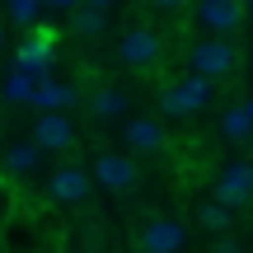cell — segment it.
<instances>
[{
    "instance_id": "obj_17",
    "label": "cell",
    "mask_w": 253,
    "mask_h": 253,
    "mask_svg": "<svg viewBox=\"0 0 253 253\" xmlns=\"http://www.w3.org/2000/svg\"><path fill=\"white\" fill-rule=\"evenodd\" d=\"M71 24H75V33H80V38H99L103 28H108V9L80 5V9H75V19H71Z\"/></svg>"
},
{
    "instance_id": "obj_12",
    "label": "cell",
    "mask_w": 253,
    "mask_h": 253,
    "mask_svg": "<svg viewBox=\"0 0 253 253\" xmlns=\"http://www.w3.org/2000/svg\"><path fill=\"white\" fill-rule=\"evenodd\" d=\"M38 160H42V145L38 141H14L0 155V173H5V178H24V173L38 169Z\"/></svg>"
},
{
    "instance_id": "obj_10",
    "label": "cell",
    "mask_w": 253,
    "mask_h": 253,
    "mask_svg": "<svg viewBox=\"0 0 253 253\" xmlns=\"http://www.w3.org/2000/svg\"><path fill=\"white\" fill-rule=\"evenodd\" d=\"M216 197L225 202V207H249V202H253V164L249 160H235L225 173H220Z\"/></svg>"
},
{
    "instance_id": "obj_4",
    "label": "cell",
    "mask_w": 253,
    "mask_h": 253,
    "mask_svg": "<svg viewBox=\"0 0 253 253\" xmlns=\"http://www.w3.org/2000/svg\"><path fill=\"white\" fill-rule=\"evenodd\" d=\"M89 192H94V173L80 169V164H61L47 178V197L61 202V207H80V202H89Z\"/></svg>"
},
{
    "instance_id": "obj_5",
    "label": "cell",
    "mask_w": 253,
    "mask_h": 253,
    "mask_svg": "<svg viewBox=\"0 0 253 253\" xmlns=\"http://www.w3.org/2000/svg\"><path fill=\"white\" fill-rule=\"evenodd\" d=\"M188 249V230L169 216H155L141 225V253H183Z\"/></svg>"
},
{
    "instance_id": "obj_18",
    "label": "cell",
    "mask_w": 253,
    "mask_h": 253,
    "mask_svg": "<svg viewBox=\"0 0 253 253\" xmlns=\"http://www.w3.org/2000/svg\"><path fill=\"white\" fill-rule=\"evenodd\" d=\"M197 225H202V230H211V235H220V230L230 225V207H225L220 197L202 202V207H197Z\"/></svg>"
},
{
    "instance_id": "obj_28",
    "label": "cell",
    "mask_w": 253,
    "mask_h": 253,
    "mask_svg": "<svg viewBox=\"0 0 253 253\" xmlns=\"http://www.w3.org/2000/svg\"><path fill=\"white\" fill-rule=\"evenodd\" d=\"M136 253H141V249H136Z\"/></svg>"
},
{
    "instance_id": "obj_20",
    "label": "cell",
    "mask_w": 253,
    "mask_h": 253,
    "mask_svg": "<svg viewBox=\"0 0 253 253\" xmlns=\"http://www.w3.org/2000/svg\"><path fill=\"white\" fill-rule=\"evenodd\" d=\"M14 207H19V202H14V183H9L5 173H0V225H5V220L14 216Z\"/></svg>"
},
{
    "instance_id": "obj_2",
    "label": "cell",
    "mask_w": 253,
    "mask_h": 253,
    "mask_svg": "<svg viewBox=\"0 0 253 253\" xmlns=\"http://www.w3.org/2000/svg\"><path fill=\"white\" fill-rule=\"evenodd\" d=\"M160 52H164V42H160V33H155V28L131 24V28L118 38V61L126 66V71H150V66L160 61Z\"/></svg>"
},
{
    "instance_id": "obj_21",
    "label": "cell",
    "mask_w": 253,
    "mask_h": 253,
    "mask_svg": "<svg viewBox=\"0 0 253 253\" xmlns=\"http://www.w3.org/2000/svg\"><path fill=\"white\" fill-rule=\"evenodd\" d=\"M9 14H14L19 24H28V19L38 14V0H9Z\"/></svg>"
},
{
    "instance_id": "obj_11",
    "label": "cell",
    "mask_w": 253,
    "mask_h": 253,
    "mask_svg": "<svg viewBox=\"0 0 253 253\" xmlns=\"http://www.w3.org/2000/svg\"><path fill=\"white\" fill-rule=\"evenodd\" d=\"M47 61H52V33L24 38V42H19V52H14V66H19L24 75H42Z\"/></svg>"
},
{
    "instance_id": "obj_8",
    "label": "cell",
    "mask_w": 253,
    "mask_h": 253,
    "mask_svg": "<svg viewBox=\"0 0 253 253\" xmlns=\"http://www.w3.org/2000/svg\"><path fill=\"white\" fill-rule=\"evenodd\" d=\"M0 244H5V253H38V249H42L33 211H19V207H14V216L0 225Z\"/></svg>"
},
{
    "instance_id": "obj_6",
    "label": "cell",
    "mask_w": 253,
    "mask_h": 253,
    "mask_svg": "<svg viewBox=\"0 0 253 253\" xmlns=\"http://www.w3.org/2000/svg\"><path fill=\"white\" fill-rule=\"evenodd\" d=\"M244 19V5L239 0H197V28L202 33H220L230 38Z\"/></svg>"
},
{
    "instance_id": "obj_13",
    "label": "cell",
    "mask_w": 253,
    "mask_h": 253,
    "mask_svg": "<svg viewBox=\"0 0 253 253\" xmlns=\"http://www.w3.org/2000/svg\"><path fill=\"white\" fill-rule=\"evenodd\" d=\"M80 99V94H75V84H61V80H38L33 84V108H42V113H66L71 108V103Z\"/></svg>"
},
{
    "instance_id": "obj_14",
    "label": "cell",
    "mask_w": 253,
    "mask_h": 253,
    "mask_svg": "<svg viewBox=\"0 0 253 253\" xmlns=\"http://www.w3.org/2000/svg\"><path fill=\"white\" fill-rule=\"evenodd\" d=\"M122 136H126V145H131L136 155H155V150H164V126L155 122V118H131Z\"/></svg>"
},
{
    "instance_id": "obj_23",
    "label": "cell",
    "mask_w": 253,
    "mask_h": 253,
    "mask_svg": "<svg viewBox=\"0 0 253 253\" xmlns=\"http://www.w3.org/2000/svg\"><path fill=\"white\" fill-rule=\"evenodd\" d=\"M211 253H239V244H235L230 235H220V239H216V249H211Z\"/></svg>"
},
{
    "instance_id": "obj_26",
    "label": "cell",
    "mask_w": 253,
    "mask_h": 253,
    "mask_svg": "<svg viewBox=\"0 0 253 253\" xmlns=\"http://www.w3.org/2000/svg\"><path fill=\"white\" fill-rule=\"evenodd\" d=\"M84 253H99V249H84Z\"/></svg>"
},
{
    "instance_id": "obj_1",
    "label": "cell",
    "mask_w": 253,
    "mask_h": 253,
    "mask_svg": "<svg viewBox=\"0 0 253 253\" xmlns=\"http://www.w3.org/2000/svg\"><path fill=\"white\" fill-rule=\"evenodd\" d=\"M188 61H192V71L207 75V80H225L239 66V47L230 42V38H220V33H207L202 42L188 47Z\"/></svg>"
},
{
    "instance_id": "obj_16",
    "label": "cell",
    "mask_w": 253,
    "mask_h": 253,
    "mask_svg": "<svg viewBox=\"0 0 253 253\" xmlns=\"http://www.w3.org/2000/svg\"><path fill=\"white\" fill-rule=\"evenodd\" d=\"M89 108H94V122H113V118L126 113V94L122 89H99L89 99Z\"/></svg>"
},
{
    "instance_id": "obj_15",
    "label": "cell",
    "mask_w": 253,
    "mask_h": 253,
    "mask_svg": "<svg viewBox=\"0 0 253 253\" xmlns=\"http://www.w3.org/2000/svg\"><path fill=\"white\" fill-rule=\"evenodd\" d=\"M220 136H225L230 145L253 141V118H249V108H244V103H235V108H225V113H220Z\"/></svg>"
},
{
    "instance_id": "obj_27",
    "label": "cell",
    "mask_w": 253,
    "mask_h": 253,
    "mask_svg": "<svg viewBox=\"0 0 253 253\" xmlns=\"http://www.w3.org/2000/svg\"><path fill=\"white\" fill-rule=\"evenodd\" d=\"M249 5H253V0H249Z\"/></svg>"
},
{
    "instance_id": "obj_3",
    "label": "cell",
    "mask_w": 253,
    "mask_h": 253,
    "mask_svg": "<svg viewBox=\"0 0 253 253\" xmlns=\"http://www.w3.org/2000/svg\"><path fill=\"white\" fill-rule=\"evenodd\" d=\"M211 84H216V80H207V75H197V71H192L188 80H173L169 89H164V113H173V118L202 113L211 103Z\"/></svg>"
},
{
    "instance_id": "obj_9",
    "label": "cell",
    "mask_w": 253,
    "mask_h": 253,
    "mask_svg": "<svg viewBox=\"0 0 253 253\" xmlns=\"http://www.w3.org/2000/svg\"><path fill=\"white\" fill-rule=\"evenodd\" d=\"M33 141L42 145V155H61V150H75V126L66 113H42V118L33 122Z\"/></svg>"
},
{
    "instance_id": "obj_25",
    "label": "cell",
    "mask_w": 253,
    "mask_h": 253,
    "mask_svg": "<svg viewBox=\"0 0 253 253\" xmlns=\"http://www.w3.org/2000/svg\"><path fill=\"white\" fill-rule=\"evenodd\" d=\"M244 108H249V118H253V99H244Z\"/></svg>"
},
{
    "instance_id": "obj_22",
    "label": "cell",
    "mask_w": 253,
    "mask_h": 253,
    "mask_svg": "<svg viewBox=\"0 0 253 253\" xmlns=\"http://www.w3.org/2000/svg\"><path fill=\"white\" fill-rule=\"evenodd\" d=\"M150 5H155V9H169V14H178V9H188L192 0H150Z\"/></svg>"
},
{
    "instance_id": "obj_19",
    "label": "cell",
    "mask_w": 253,
    "mask_h": 253,
    "mask_svg": "<svg viewBox=\"0 0 253 253\" xmlns=\"http://www.w3.org/2000/svg\"><path fill=\"white\" fill-rule=\"evenodd\" d=\"M33 75H24V71H14V80H9V99H14V103H28V99H33Z\"/></svg>"
},
{
    "instance_id": "obj_7",
    "label": "cell",
    "mask_w": 253,
    "mask_h": 253,
    "mask_svg": "<svg viewBox=\"0 0 253 253\" xmlns=\"http://www.w3.org/2000/svg\"><path fill=\"white\" fill-rule=\"evenodd\" d=\"M89 173L99 178V188H108V192H131L136 188V160L131 155H99Z\"/></svg>"
},
{
    "instance_id": "obj_24",
    "label": "cell",
    "mask_w": 253,
    "mask_h": 253,
    "mask_svg": "<svg viewBox=\"0 0 253 253\" xmlns=\"http://www.w3.org/2000/svg\"><path fill=\"white\" fill-rule=\"evenodd\" d=\"M80 5H94V9H113V0H80Z\"/></svg>"
}]
</instances>
